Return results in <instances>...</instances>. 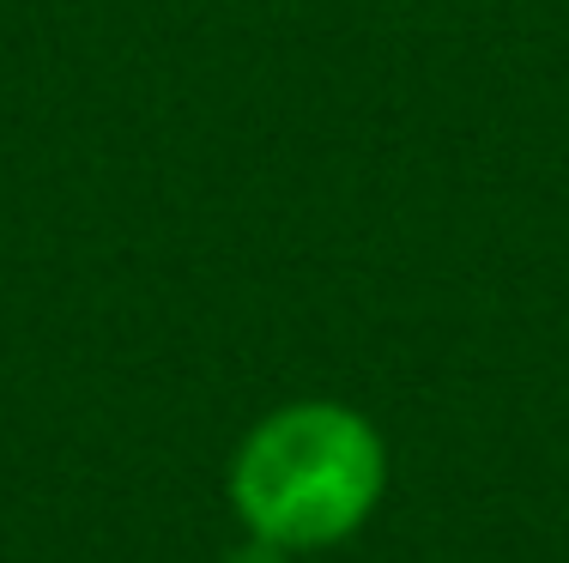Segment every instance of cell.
Here are the masks:
<instances>
[{
	"label": "cell",
	"instance_id": "1",
	"mask_svg": "<svg viewBox=\"0 0 569 563\" xmlns=\"http://www.w3.org/2000/svg\"><path fill=\"white\" fill-rule=\"evenodd\" d=\"M382 442L358 412L291 406L237 454V509L267 545H328L370 515Z\"/></svg>",
	"mask_w": 569,
	"mask_h": 563
},
{
	"label": "cell",
	"instance_id": "2",
	"mask_svg": "<svg viewBox=\"0 0 569 563\" xmlns=\"http://www.w3.org/2000/svg\"><path fill=\"white\" fill-rule=\"evenodd\" d=\"M224 563H284L273 545H254V552H237V557H224Z\"/></svg>",
	"mask_w": 569,
	"mask_h": 563
}]
</instances>
